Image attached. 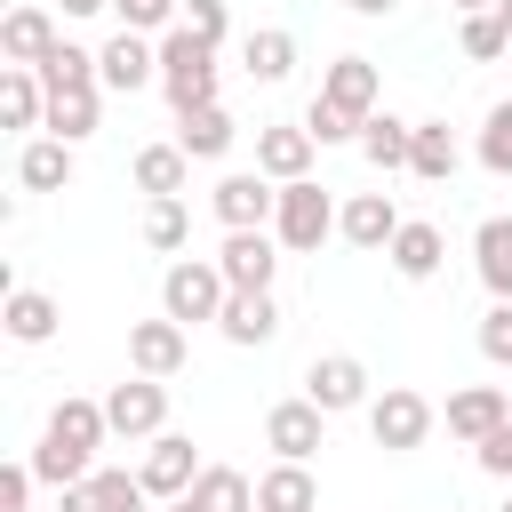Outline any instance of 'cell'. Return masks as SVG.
Wrapping results in <instances>:
<instances>
[{"label": "cell", "mask_w": 512, "mask_h": 512, "mask_svg": "<svg viewBox=\"0 0 512 512\" xmlns=\"http://www.w3.org/2000/svg\"><path fill=\"white\" fill-rule=\"evenodd\" d=\"M256 512H320L312 464H272V472H256Z\"/></svg>", "instance_id": "obj_25"}, {"label": "cell", "mask_w": 512, "mask_h": 512, "mask_svg": "<svg viewBox=\"0 0 512 512\" xmlns=\"http://www.w3.org/2000/svg\"><path fill=\"white\" fill-rule=\"evenodd\" d=\"M456 136H448V120H416V152H408V176H424V184H448L456 176Z\"/></svg>", "instance_id": "obj_34"}, {"label": "cell", "mask_w": 512, "mask_h": 512, "mask_svg": "<svg viewBox=\"0 0 512 512\" xmlns=\"http://www.w3.org/2000/svg\"><path fill=\"white\" fill-rule=\"evenodd\" d=\"M144 504H152L144 472H112V464H96L80 488H64V496H56V512H144Z\"/></svg>", "instance_id": "obj_12"}, {"label": "cell", "mask_w": 512, "mask_h": 512, "mask_svg": "<svg viewBox=\"0 0 512 512\" xmlns=\"http://www.w3.org/2000/svg\"><path fill=\"white\" fill-rule=\"evenodd\" d=\"M96 72H104L112 96H136V88L160 80V40H144V32H112V40L96 48Z\"/></svg>", "instance_id": "obj_10"}, {"label": "cell", "mask_w": 512, "mask_h": 512, "mask_svg": "<svg viewBox=\"0 0 512 512\" xmlns=\"http://www.w3.org/2000/svg\"><path fill=\"white\" fill-rule=\"evenodd\" d=\"M448 8H464V16H480V8H504V0H448Z\"/></svg>", "instance_id": "obj_46"}, {"label": "cell", "mask_w": 512, "mask_h": 512, "mask_svg": "<svg viewBox=\"0 0 512 512\" xmlns=\"http://www.w3.org/2000/svg\"><path fill=\"white\" fill-rule=\"evenodd\" d=\"M432 424H440V408H432L416 384H384V392L368 400V432H376V448H384V456L424 448V440H432Z\"/></svg>", "instance_id": "obj_4"}, {"label": "cell", "mask_w": 512, "mask_h": 512, "mask_svg": "<svg viewBox=\"0 0 512 512\" xmlns=\"http://www.w3.org/2000/svg\"><path fill=\"white\" fill-rule=\"evenodd\" d=\"M184 240H192V208H184V200H144V248L176 256Z\"/></svg>", "instance_id": "obj_36"}, {"label": "cell", "mask_w": 512, "mask_h": 512, "mask_svg": "<svg viewBox=\"0 0 512 512\" xmlns=\"http://www.w3.org/2000/svg\"><path fill=\"white\" fill-rule=\"evenodd\" d=\"M16 184H24V192H64V184H72V144H64V136H24Z\"/></svg>", "instance_id": "obj_23"}, {"label": "cell", "mask_w": 512, "mask_h": 512, "mask_svg": "<svg viewBox=\"0 0 512 512\" xmlns=\"http://www.w3.org/2000/svg\"><path fill=\"white\" fill-rule=\"evenodd\" d=\"M56 40H64V32H56V16H48L40 0H16V8L0 16V56H8V64H32V72H40Z\"/></svg>", "instance_id": "obj_15"}, {"label": "cell", "mask_w": 512, "mask_h": 512, "mask_svg": "<svg viewBox=\"0 0 512 512\" xmlns=\"http://www.w3.org/2000/svg\"><path fill=\"white\" fill-rule=\"evenodd\" d=\"M320 432H328V416H320L304 392L264 408V448H272L280 464H312V456H320Z\"/></svg>", "instance_id": "obj_9"}, {"label": "cell", "mask_w": 512, "mask_h": 512, "mask_svg": "<svg viewBox=\"0 0 512 512\" xmlns=\"http://www.w3.org/2000/svg\"><path fill=\"white\" fill-rule=\"evenodd\" d=\"M304 400H312L320 416H344V408H368L376 392H368V368H360L352 352H320V360L304 368Z\"/></svg>", "instance_id": "obj_8"}, {"label": "cell", "mask_w": 512, "mask_h": 512, "mask_svg": "<svg viewBox=\"0 0 512 512\" xmlns=\"http://www.w3.org/2000/svg\"><path fill=\"white\" fill-rule=\"evenodd\" d=\"M32 464H0V512H32Z\"/></svg>", "instance_id": "obj_42"}, {"label": "cell", "mask_w": 512, "mask_h": 512, "mask_svg": "<svg viewBox=\"0 0 512 512\" xmlns=\"http://www.w3.org/2000/svg\"><path fill=\"white\" fill-rule=\"evenodd\" d=\"M320 96H328V104H344L352 120H368V112H376V96H384V72H376L368 56H336V64L320 72Z\"/></svg>", "instance_id": "obj_19"}, {"label": "cell", "mask_w": 512, "mask_h": 512, "mask_svg": "<svg viewBox=\"0 0 512 512\" xmlns=\"http://www.w3.org/2000/svg\"><path fill=\"white\" fill-rule=\"evenodd\" d=\"M104 424H112V440H160V432H168V384H160V376L112 384V392H104Z\"/></svg>", "instance_id": "obj_7"}, {"label": "cell", "mask_w": 512, "mask_h": 512, "mask_svg": "<svg viewBox=\"0 0 512 512\" xmlns=\"http://www.w3.org/2000/svg\"><path fill=\"white\" fill-rule=\"evenodd\" d=\"M480 360H496V368H512V296L480 312Z\"/></svg>", "instance_id": "obj_40"}, {"label": "cell", "mask_w": 512, "mask_h": 512, "mask_svg": "<svg viewBox=\"0 0 512 512\" xmlns=\"http://www.w3.org/2000/svg\"><path fill=\"white\" fill-rule=\"evenodd\" d=\"M56 320H64V304H56L48 288H8V304H0V328H8L16 344H48Z\"/></svg>", "instance_id": "obj_24"}, {"label": "cell", "mask_w": 512, "mask_h": 512, "mask_svg": "<svg viewBox=\"0 0 512 512\" xmlns=\"http://www.w3.org/2000/svg\"><path fill=\"white\" fill-rule=\"evenodd\" d=\"M472 272H480V288L496 304L512 296V216H480L472 224Z\"/></svg>", "instance_id": "obj_21"}, {"label": "cell", "mask_w": 512, "mask_h": 512, "mask_svg": "<svg viewBox=\"0 0 512 512\" xmlns=\"http://www.w3.org/2000/svg\"><path fill=\"white\" fill-rule=\"evenodd\" d=\"M56 8H64V16H104L112 0H56Z\"/></svg>", "instance_id": "obj_44"}, {"label": "cell", "mask_w": 512, "mask_h": 512, "mask_svg": "<svg viewBox=\"0 0 512 512\" xmlns=\"http://www.w3.org/2000/svg\"><path fill=\"white\" fill-rule=\"evenodd\" d=\"M136 472H144V488H152L160 504H176V496H192V480H200L208 464L192 456L184 432H160V440H144V464H136Z\"/></svg>", "instance_id": "obj_11"}, {"label": "cell", "mask_w": 512, "mask_h": 512, "mask_svg": "<svg viewBox=\"0 0 512 512\" xmlns=\"http://www.w3.org/2000/svg\"><path fill=\"white\" fill-rule=\"evenodd\" d=\"M104 120V88H72V96H48V128L40 136H64V144H88Z\"/></svg>", "instance_id": "obj_32"}, {"label": "cell", "mask_w": 512, "mask_h": 512, "mask_svg": "<svg viewBox=\"0 0 512 512\" xmlns=\"http://www.w3.org/2000/svg\"><path fill=\"white\" fill-rule=\"evenodd\" d=\"M344 8H352V16H392L400 0H344Z\"/></svg>", "instance_id": "obj_45"}, {"label": "cell", "mask_w": 512, "mask_h": 512, "mask_svg": "<svg viewBox=\"0 0 512 512\" xmlns=\"http://www.w3.org/2000/svg\"><path fill=\"white\" fill-rule=\"evenodd\" d=\"M336 216H344V208L328 200V184H312V176H304V184H280V216H272V240H280L288 256H312V248L336 232Z\"/></svg>", "instance_id": "obj_5"}, {"label": "cell", "mask_w": 512, "mask_h": 512, "mask_svg": "<svg viewBox=\"0 0 512 512\" xmlns=\"http://www.w3.org/2000/svg\"><path fill=\"white\" fill-rule=\"evenodd\" d=\"M504 512H512V496H504Z\"/></svg>", "instance_id": "obj_49"}, {"label": "cell", "mask_w": 512, "mask_h": 512, "mask_svg": "<svg viewBox=\"0 0 512 512\" xmlns=\"http://www.w3.org/2000/svg\"><path fill=\"white\" fill-rule=\"evenodd\" d=\"M184 32H192V40H208V48H224V32H232L224 0H184Z\"/></svg>", "instance_id": "obj_41"}, {"label": "cell", "mask_w": 512, "mask_h": 512, "mask_svg": "<svg viewBox=\"0 0 512 512\" xmlns=\"http://www.w3.org/2000/svg\"><path fill=\"white\" fill-rule=\"evenodd\" d=\"M224 296H232V280L216 272V256H176V264L160 272V312H168L176 328L224 320Z\"/></svg>", "instance_id": "obj_3"}, {"label": "cell", "mask_w": 512, "mask_h": 512, "mask_svg": "<svg viewBox=\"0 0 512 512\" xmlns=\"http://www.w3.org/2000/svg\"><path fill=\"white\" fill-rule=\"evenodd\" d=\"M232 136H240V128H232V112H224V104H200V112H184V120H176L184 160H224V152H232Z\"/></svg>", "instance_id": "obj_29"}, {"label": "cell", "mask_w": 512, "mask_h": 512, "mask_svg": "<svg viewBox=\"0 0 512 512\" xmlns=\"http://www.w3.org/2000/svg\"><path fill=\"white\" fill-rule=\"evenodd\" d=\"M216 272H224L232 288H272V272H280V240H272V232H224Z\"/></svg>", "instance_id": "obj_17"}, {"label": "cell", "mask_w": 512, "mask_h": 512, "mask_svg": "<svg viewBox=\"0 0 512 512\" xmlns=\"http://www.w3.org/2000/svg\"><path fill=\"white\" fill-rule=\"evenodd\" d=\"M176 368H184V328H176L168 312H160V320H136V328H128V376H160V384H168Z\"/></svg>", "instance_id": "obj_18"}, {"label": "cell", "mask_w": 512, "mask_h": 512, "mask_svg": "<svg viewBox=\"0 0 512 512\" xmlns=\"http://www.w3.org/2000/svg\"><path fill=\"white\" fill-rule=\"evenodd\" d=\"M360 152H368V168H408V152H416V120H400V112H368V128H360Z\"/></svg>", "instance_id": "obj_30"}, {"label": "cell", "mask_w": 512, "mask_h": 512, "mask_svg": "<svg viewBox=\"0 0 512 512\" xmlns=\"http://www.w3.org/2000/svg\"><path fill=\"white\" fill-rule=\"evenodd\" d=\"M216 328H224V344H272V336H280V304H272V288H232Z\"/></svg>", "instance_id": "obj_20"}, {"label": "cell", "mask_w": 512, "mask_h": 512, "mask_svg": "<svg viewBox=\"0 0 512 512\" xmlns=\"http://www.w3.org/2000/svg\"><path fill=\"white\" fill-rule=\"evenodd\" d=\"M112 440V424H104V400H80V392H64L56 408H48V432H40V448H32V472L64 496V488H80L88 472H96V448Z\"/></svg>", "instance_id": "obj_1"}, {"label": "cell", "mask_w": 512, "mask_h": 512, "mask_svg": "<svg viewBox=\"0 0 512 512\" xmlns=\"http://www.w3.org/2000/svg\"><path fill=\"white\" fill-rule=\"evenodd\" d=\"M472 456H480V472H496V480L512 488V424H504V432H488V440H480Z\"/></svg>", "instance_id": "obj_43"}, {"label": "cell", "mask_w": 512, "mask_h": 512, "mask_svg": "<svg viewBox=\"0 0 512 512\" xmlns=\"http://www.w3.org/2000/svg\"><path fill=\"white\" fill-rule=\"evenodd\" d=\"M168 512H200V504H192V496H176V504H168Z\"/></svg>", "instance_id": "obj_47"}, {"label": "cell", "mask_w": 512, "mask_h": 512, "mask_svg": "<svg viewBox=\"0 0 512 512\" xmlns=\"http://www.w3.org/2000/svg\"><path fill=\"white\" fill-rule=\"evenodd\" d=\"M384 256H392V272H400V280H432V272H440V256H448V240H440V224L408 216V224H400V240H392Z\"/></svg>", "instance_id": "obj_28"}, {"label": "cell", "mask_w": 512, "mask_h": 512, "mask_svg": "<svg viewBox=\"0 0 512 512\" xmlns=\"http://www.w3.org/2000/svg\"><path fill=\"white\" fill-rule=\"evenodd\" d=\"M304 128H312V144H360L368 120H352V112L328 104V96H312V104H304Z\"/></svg>", "instance_id": "obj_39"}, {"label": "cell", "mask_w": 512, "mask_h": 512, "mask_svg": "<svg viewBox=\"0 0 512 512\" xmlns=\"http://www.w3.org/2000/svg\"><path fill=\"white\" fill-rule=\"evenodd\" d=\"M112 8H120V32H144V40L184 24V0H112Z\"/></svg>", "instance_id": "obj_38"}, {"label": "cell", "mask_w": 512, "mask_h": 512, "mask_svg": "<svg viewBox=\"0 0 512 512\" xmlns=\"http://www.w3.org/2000/svg\"><path fill=\"white\" fill-rule=\"evenodd\" d=\"M312 128L304 120H272V128H256V168L272 176V184H304L312 176Z\"/></svg>", "instance_id": "obj_13"}, {"label": "cell", "mask_w": 512, "mask_h": 512, "mask_svg": "<svg viewBox=\"0 0 512 512\" xmlns=\"http://www.w3.org/2000/svg\"><path fill=\"white\" fill-rule=\"evenodd\" d=\"M208 208H216L224 232H272V216H280V184H272L264 168H232V176H216Z\"/></svg>", "instance_id": "obj_6"}, {"label": "cell", "mask_w": 512, "mask_h": 512, "mask_svg": "<svg viewBox=\"0 0 512 512\" xmlns=\"http://www.w3.org/2000/svg\"><path fill=\"white\" fill-rule=\"evenodd\" d=\"M240 72L264 80V88H280V80L296 72V32H288V24H256V32L240 40Z\"/></svg>", "instance_id": "obj_22"}, {"label": "cell", "mask_w": 512, "mask_h": 512, "mask_svg": "<svg viewBox=\"0 0 512 512\" xmlns=\"http://www.w3.org/2000/svg\"><path fill=\"white\" fill-rule=\"evenodd\" d=\"M40 88H48V96L104 88V72H96V48H80V40H56V48H48V64H40Z\"/></svg>", "instance_id": "obj_31"}, {"label": "cell", "mask_w": 512, "mask_h": 512, "mask_svg": "<svg viewBox=\"0 0 512 512\" xmlns=\"http://www.w3.org/2000/svg\"><path fill=\"white\" fill-rule=\"evenodd\" d=\"M160 96H168V112L184 120V112H200V104H216V48L208 40H192L184 24L176 32H160Z\"/></svg>", "instance_id": "obj_2"}, {"label": "cell", "mask_w": 512, "mask_h": 512, "mask_svg": "<svg viewBox=\"0 0 512 512\" xmlns=\"http://www.w3.org/2000/svg\"><path fill=\"white\" fill-rule=\"evenodd\" d=\"M504 424H512L504 384H464V392H448V440L480 448V440H488V432H504Z\"/></svg>", "instance_id": "obj_14"}, {"label": "cell", "mask_w": 512, "mask_h": 512, "mask_svg": "<svg viewBox=\"0 0 512 512\" xmlns=\"http://www.w3.org/2000/svg\"><path fill=\"white\" fill-rule=\"evenodd\" d=\"M184 184H192L184 144H144V152H136V192H144V200H184Z\"/></svg>", "instance_id": "obj_27"}, {"label": "cell", "mask_w": 512, "mask_h": 512, "mask_svg": "<svg viewBox=\"0 0 512 512\" xmlns=\"http://www.w3.org/2000/svg\"><path fill=\"white\" fill-rule=\"evenodd\" d=\"M192 504H200V512H256V480H248L240 464H208V472L192 480Z\"/></svg>", "instance_id": "obj_33"}, {"label": "cell", "mask_w": 512, "mask_h": 512, "mask_svg": "<svg viewBox=\"0 0 512 512\" xmlns=\"http://www.w3.org/2000/svg\"><path fill=\"white\" fill-rule=\"evenodd\" d=\"M400 224H408V216L392 208V192H352L344 216H336V232H344L352 248H368V256H384V248L400 240Z\"/></svg>", "instance_id": "obj_16"}, {"label": "cell", "mask_w": 512, "mask_h": 512, "mask_svg": "<svg viewBox=\"0 0 512 512\" xmlns=\"http://www.w3.org/2000/svg\"><path fill=\"white\" fill-rule=\"evenodd\" d=\"M480 168L488 176H512V96L488 104V120H480Z\"/></svg>", "instance_id": "obj_37"}, {"label": "cell", "mask_w": 512, "mask_h": 512, "mask_svg": "<svg viewBox=\"0 0 512 512\" xmlns=\"http://www.w3.org/2000/svg\"><path fill=\"white\" fill-rule=\"evenodd\" d=\"M456 48H464L472 64H496V56H512V32H504V16H496V8H480V16H464V24H456Z\"/></svg>", "instance_id": "obj_35"}, {"label": "cell", "mask_w": 512, "mask_h": 512, "mask_svg": "<svg viewBox=\"0 0 512 512\" xmlns=\"http://www.w3.org/2000/svg\"><path fill=\"white\" fill-rule=\"evenodd\" d=\"M0 120L8 128H48V88L32 64H0Z\"/></svg>", "instance_id": "obj_26"}, {"label": "cell", "mask_w": 512, "mask_h": 512, "mask_svg": "<svg viewBox=\"0 0 512 512\" xmlns=\"http://www.w3.org/2000/svg\"><path fill=\"white\" fill-rule=\"evenodd\" d=\"M496 16H504V32H512V0H504V8H496Z\"/></svg>", "instance_id": "obj_48"}]
</instances>
